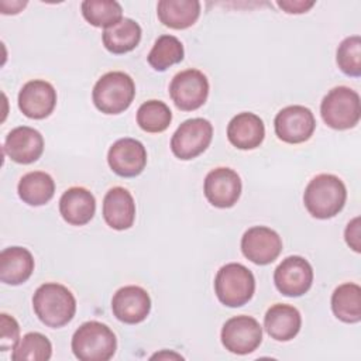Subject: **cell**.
I'll list each match as a JSON object with an SVG mask.
<instances>
[{"mask_svg":"<svg viewBox=\"0 0 361 361\" xmlns=\"http://www.w3.org/2000/svg\"><path fill=\"white\" fill-rule=\"evenodd\" d=\"M347 199L344 182L331 173L316 175L306 186L303 203L306 210L316 219L326 220L338 214Z\"/></svg>","mask_w":361,"mask_h":361,"instance_id":"obj_1","label":"cell"},{"mask_svg":"<svg viewBox=\"0 0 361 361\" xmlns=\"http://www.w3.org/2000/svg\"><path fill=\"white\" fill-rule=\"evenodd\" d=\"M37 317L48 327L58 329L68 324L76 312V299L63 285L47 282L37 288L32 296Z\"/></svg>","mask_w":361,"mask_h":361,"instance_id":"obj_2","label":"cell"},{"mask_svg":"<svg viewBox=\"0 0 361 361\" xmlns=\"http://www.w3.org/2000/svg\"><path fill=\"white\" fill-rule=\"evenodd\" d=\"M71 347L80 361H107L116 353L117 340L110 327L90 320L80 324L73 333Z\"/></svg>","mask_w":361,"mask_h":361,"instance_id":"obj_3","label":"cell"},{"mask_svg":"<svg viewBox=\"0 0 361 361\" xmlns=\"http://www.w3.org/2000/svg\"><path fill=\"white\" fill-rule=\"evenodd\" d=\"M135 96V85L130 75L113 71L104 73L93 86L92 99L96 109L104 114L126 111Z\"/></svg>","mask_w":361,"mask_h":361,"instance_id":"obj_4","label":"cell"},{"mask_svg":"<svg viewBox=\"0 0 361 361\" xmlns=\"http://www.w3.org/2000/svg\"><path fill=\"white\" fill-rule=\"evenodd\" d=\"M255 290L252 272L238 262L223 265L214 278L217 299L228 307H240L251 300Z\"/></svg>","mask_w":361,"mask_h":361,"instance_id":"obj_5","label":"cell"},{"mask_svg":"<svg viewBox=\"0 0 361 361\" xmlns=\"http://www.w3.org/2000/svg\"><path fill=\"white\" fill-rule=\"evenodd\" d=\"M320 114L330 128H353L361 117L360 94L347 86L333 87L322 100Z\"/></svg>","mask_w":361,"mask_h":361,"instance_id":"obj_6","label":"cell"},{"mask_svg":"<svg viewBox=\"0 0 361 361\" xmlns=\"http://www.w3.org/2000/svg\"><path fill=\"white\" fill-rule=\"evenodd\" d=\"M213 126L209 120L196 117L183 121L171 138V151L179 159L189 161L199 157L210 145Z\"/></svg>","mask_w":361,"mask_h":361,"instance_id":"obj_7","label":"cell"},{"mask_svg":"<svg viewBox=\"0 0 361 361\" xmlns=\"http://www.w3.org/2000/svg\"><path fill=\"white\" fill-rule=\"evenodd\" d=\"M169 96L179 110H197L207 100L209 80L206 75L197 69H185L172 78Z\"/></svg>","mask_w":361,"mask_h":361,"instance_id":"obj_8","label":"cell"},{"mask_svg":"<svg viewBox=\"0 0 361 361\" xmlns=\"http://www.w3.org/2000/svg\"><path fill=\"white\" fill-rule=\"evenodd\" d=\"M261 341L262 327L251 316H234L223 324L221 344L233 354H250L259 347Z\"/></svg>","mask_w":361,"mask_h":361,"instance_id":"obj_9","label":"cell"},{"mask_svg":"<svg viewBox=\"0 0 361 361\" xmlns=\"http://www.w3.org/2000/svg\"><path fill=\"white\" fill-rule=\"evenodd\" d=\"M276 137L288 144L307 141L316 128V120L310 109L299 104L286 106L278 111L274 120Z\"/></svg>","mask_w":361,"mask_h":361,"instance_id":"obj_10","label":"cell"},{"mask_svg":"<svg viewBox=\"0 0 361 361\" xmlns=\"http://www.w3.org/2000/svg\"><path fill=\"white\" fill-rule=\"evenodd\" d=\"M276 289L289 298L305 295L313 283V268L303 257H286L274 272Z\"/></svg>","mask_w":361,"mask_h":361,"instance_id":"obj_11","label":"cell"},{"mask_svg":"<svg viewBox=\"0 0 361 361\" xmlns=\"http://www.w3.org/2000/svg\"><path fill=\"white\" fill-rule=\"evenodd\" d=\"M241 251L251 262L268 265L279 257L282 240L275 230L265 226H254L243 234Z\"/></svg>","mask_w":361,"mask_h":361,"instance_id":"obj_12","label":"cell"},{"mask_svg":"<svg viewBox=\"0 0 361 361\" xmlns=\"http://www.w3.org/2000/svg\"><path fill=\"white\" fill-rule=\"evenodd\" d=\"M241 188V179L235 171L219 166L206 175L203 192L210 204L219 209H228L240 199Z\"/></svg>","mask_w":361,"mask_h":361,"instance_id":"obj_13","label":"cell"},{"mask_svg":"<svg viewBox=\"0 0 361 361\" xmlns=\"http://www.w3.org/2000/svg\"><path fill=\"white\" fill-rule=\"evenodd\" d=\"M110 169L123 178L138 176L147 165V149L138 140L120 138L107 152Z\"/></svg>","mask_w":361,"mask_h":361,"instance_id":"obj_14","label":"cell"},{"mask_svg":"<svg viewBox=\"0 0 361 361\" xmlns=\"http://www.w3.org/2000/svg\"><path fill=\"white\" fill-rule=\"evenodd\" d=\"M55 106L56 90L47 80H30L18 93V109L28 118L42 120L54 111Z\"/></svg>","mask_w":361,"mask_h":361,"instance_id":"obj_15","label":"cell"},{"mask_svg":"<svg viewBox=\"0 0 361 361\" xmlns=\"http://www.w3.org/2000/svg\"><path fill=\"white\" fill-rule=\"evenodd\" d=\"M111 310L117 320L127 324H137L144 322L149 314L151 298L144 288L127 285L114 293Z\"/></svg>","mask_w":361,"mask_h":361,"instance_id":"obj_16","label":"cell"},{"mask_svg":"<svg viewBox=\"0 0 361 361\" xmlns=\"http://www.w3.org/2000/svg\"><path fill=\"white\" fill-rule=\"evenodd\" d=\"M3 149L7 157L17 164H32L44 152V138L41 133L32 127H16L7 134Z\"/></svg>","mask_w":361,"mask_h":361,"instance_id":"obj_17","label":"cell"},{"mask_svg":"<svg viewBox=\"0 0 361 361\" xmlns=\"http://www.w3.org/2000/svg\"><path fill=\"white\" fill-rule=\"evenodd\" d=\"M103 219L113 230H127L135 219V203L133 195L121 188H111L103 199Z\"/></svg>","mask_w":361,"mask_h":361,"instance_id":"obj_18","label":"cell"},{"mask_svg":"<svg viewBox=\"0 0 361 361\" xmlns=\"http://www.w3.org/2000/svg\"><path fill=\"white\" fill-rule=\"evenodd\" d=\"M264 137V121L250 111L238 113L227 126V138L238 149H254L262 144Z\"/></svg>","mask_w":361,"mask_h":361,"instance_id":"obj_19","label":"cell"},{"mask_svg":"<svg viewBox=\"0 0 361 361\" xmlns=\"http://www.w3.org/2000/svg\"><path fill=\"white\" fill-rule=\"evenodd\" d=\"M94 212V196L82 186L69 188L59 199V213L68 224L85 226L93 219Z\"/></svg>","mask_w":361,"mask_h":361,"instance_id":"obj_20","label":"cell"},{"mask_svg":"<svg viewBox=\"0 0 361 361\" xmlns=\"http://www.w3.org/2000/svg\"><path fill=\"white\" fill-rule=\"evenodd\" d=\"M302 317L295 306L276 303L271 306L264 316V327L271 338L276 341H289L300 330Z\"/></svg>","mask_w":361,"mask_h":361,"instance_id":"obj_21","label":"cell"},{"mask_svg":"<svg viewBox=\"0 0 361 361\" xmlns=\"http://www.w3.org/2000/svg\"><path fill=\"white\" fill-rule=\"evenodd\" d=\"M34 257L24 247H8L0 252V281L7 285L24 283L34 271Z\"/></svg>","mask_w":361,"mask_h":361,"instance_id":"obj_22","label":"cell"},{"mask_svg":"<svg viewBox=\"0 0 361 361\" xmlns=\"http://www.w3.org/2000/svg\"><path fill=\"white\" fill-rule=\"evenodd\" d=\"M159 21L172 30H186L192 27L200 16L197 0H161L157 6Z\"/></svg>","mask_w":361,"mask_h":361,"instance_id":"obj_23","label":"cell"},{"mask_svg":"<svg viewBox=\"0 0 361 361\" xmlns=\"http://www.w3.org/2000/svg\"><path fill=\"white\" fill-rule=\"evenodd\" d=\"M141 27L131 18H123L102 34L104 48L116 55L133 51L141 41Z\"/></svg>","mask_w":361,"mask_h":361,"instance_id":"obj_24","label":"cell"},{"mask_svg":"<svg viewBox=\"0 0 361 361\" xmlns=\"http://www.w3.org/2000/svg\"><path fill=\"white\" fill-rule=\"evenodd\" d=\"M17 192L24 203L30 206H42L54 197L55 182L47 172H28L20 179Z\"/></svg>","mask_w":361,"mask_h":361,"instance_id":"obj_25","label":"cell"},{"mask_svg":"<svg viewBox=\"0 0 361 361\" xmlns=\"http://www.w3.org/2000/svg\"><path fill=\"white\" fill-rule=\"evenodd\" d=\"M331 310L344 323H358L361 320V288L353 282L337 286L331 295Z\"/></svg>","mask_w":361,"mask_h":361,"instance_id":"obj_26","label":"cell"},{"mask_svg":"<svg viewBox=\"0 0 361 361\" xmlns=\"http://www.w3.org/2000/svg\"><path fill=\"white\" fill-rule=\"evenodd\" d=\"M185 51L182 42L173 35H161L154 42L147 61L152 69L158 72L166 71L169 66L183 59Z\"/></svg>","mask_w":361,"mask_h":361,"instance_id":"obj_27","label":"cell"},{"mask_svg":"<svg viewBox=\"0 0 361 361\" xmlns=\"http://www.w3.org/2000/svg\"><path fill=\"white\" fill-rule=\"evenodd\" d=\"M80 8L83 18L93 27L106 30L123 20V8L116 0H85Z\"/></svg>","mask_w":361,"mask_h":361,"instance_id":"obj_28","label":"cell"},{"mask_svg":"<svg viewBox=\"0 0 361 361\" xmlns=\"http://www.w3.org/2000/svg\"><path fill=\"white\" fill-rule=\"evenodd\" d=\"M172 121L171 109L161 100H148L137 110V124L147 133H162Z\"/></svg>","mask_w":361,"mask_h":361,"instance_id":"obj_29","label":"cell"},{"mask_svg":"<svg viewBox=\"0 0 361 361\" xmlns=\"http://www.w3.org/2000/svg\"><path fill=\"white\" fill-rule=\"evenodd\" d=\"M52 355L51 341L41 333L31 331L23 336L11 353L14 361H47Z\"/></svg>","mask_w":361,"mask_h":361,"instance_id":"obj_30","label":"cell"},{"mask_svg":"<svg viewBox=\"0 0 361 361\" xmlns=\"http://www.w3.org/2000/svg\"><path fill=\"white\" fill-rule=\"evenodd\" d=\"M337 65L347 76H361V38L360 35H351L344 38L336 55Z\"/></svg>","mask_w":361,"mask_h":361,"instance_id":"obj_31","label":"cell"},{"mask_svg":"<svg viewBox=\"0 0 361 361\" xmlns=\"http://www.w3.org/2000/svg\"><path fill=\"white\" fill-rule=\"evenodd\" d=\"M0 329V351L14 350V347L20 341V326L17 320L7 313H1Z\"/></svg>","mask_w":361,"mask_h":361,"instance_id":"obj_32","label":"cell"},{"mask_svg":"<svg viewBox=\"0 0 361 361\" xmlns=\"http://www.w3.org/2000/svg\"><path fill=\"white\" fill-rule=\"evenodd\" d=\"M345 243L355 252L361 251V231H360V217H354L345 227L344 231Z\"/></svg>","mask_w":361,"mask_h":361,"instance_id":"obj_33","label":"cell"},{"mask_svg":"<svg viewBox=\"0 0 361 361\" xmlns=\"http://www.w3.org/2000/svg\"><path fill=\"white\" fill-rule=\"evenodd\" d=\"M278 7L282 8L288 14H302L310 10L314 6V1H305V0H282L276 1Z\"/></svg>","mask_w":361,"mask_h":361,"instance_id":"obj_34","label":"cell"},{"mask_svg":"<svg viewBox=\"0 0 361 361\" xmlns=\"http://www.w3.org/2000/svg\"><path fill=\"white\" fill-rule=\"evenodd\" d=\"M0 3H3L6 6H10V8L7 11H4L3 14H17V13H20L21 8H24L27 6V1H11V3L0 1Z\"/></svg>","mask_w":361,"mask_h":361,"instance_id":"obj_35","label":"cell"},{"mask_svg":"<svg viewBox=\"0 0 361 361\" xmlns=\"http://www.w3.org/2000/svg\"><path fill=\"white\" fill-rule=\"evenodd\" d=\"M162 357H173V358H182L180 355H178V354H172V353H169V355H168L166 353H161V354H155V355H152V358H162Z\"/></svg>","mask_w":361,"mask_h":361,"instance_id":"obj_36","label":"cell"}]
</instances>
